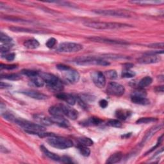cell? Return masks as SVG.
<instances>
[{
	"instance_id": "f907efd6",
	"label": "cell",
	"mask_w": 164,
	"mask_h": 164,
	"mask_svg": "<svg viewBox=\"0 0 164 164\" xmlns=\"http://www.w3.org/2000/svg\"><path fill=\"white\" fill-rule=\"evenodd\" d=\"M12 87V85H11L10 84L5 83V82H3V81H2V82H1V84H0V88H1L2 89L10 88V87Z\"/></svg>"
},
{
	"instance_id": "4fadbf2b",
	"label": "cell",
	"mask_w": 164,
	"mask_h": 164,
	"mask_svg": "<svg viewBox=\"0 0 164 164\" xmlns=\"http://www.w3.org/2000/svg\"><path fill=\"white\" fill-rule=\"evenodd\" d=\"M89 39L95 41V42H98V43H103L106 44H118V45H127L129 43H128L126 41L124 40H114L110 38H103V37H90Z\"/></svg>"
},
{
	"instance_id": "5b68a950",
	"label": "cell",
	"mask_w": 164,
	"mask_h": 164,
	"mask_svg": "<svg viewBox=\"0 0 164 164\" xmlns=\"http://www.w3.org/2000/svg\"><path fill=\"white\" fill-rule=\"evenodd\" d=\"M40 75L42 77L45 83H46V84L48 85V87L53 90L60 92L63 90V84L56 76L48 73H43L40 74Z\"/></svg>"
},
{
	"instance_id": "cb8c5ba5",
	"label": "cell",
	"mask_w": 164,
	"mask_h": 164,
	"mask_svg": "<svg viewBox=\"0 0 164 164\" xmlns=\"http://www.w3.org/2000/svg\"><path fill=\"white\" fill-rule=\"evenodd\" d=\"M122 158V154L121 152H117L114 154H112L110 157H109L106 161V163H109V164H112V163H116L121 160Z\"/></svg>"
},
{
	"instance_id": "4316f807",
	"label": "cell",
	"mask_w": 164,
	"mask_h": 164,
	"mask_svg": "<svg viewBox=\"0 0 164 164\" xmlns=\"http://www.w3.org/2000/svg\"><path fill=\"white\" fill-rule=\"evenodd\" d=\"M153 82V79L150 76H145L142 78L139 82V88L144 89L149 85H151Z\"/></svg>"
},
{
	"instance_id": "ffe728a7",
	"label": "cell",
	"mask_w": 164,
	"mask_h": 164,
	"mask_svg": "<svg viewBox=\"0 0 164 164\" xmlns=\"http://www.w3.org/2000/svg\"><path fill=\"white\" fill-rule=\"evenodd\" d=\"M40 150L44 154V155H46L49 158H50V159H51L54 161H61V158L59 155H57L55 153L49 151V150L48 149H46L44 146H40Z\"/></svg>"
},
{
	"instance_id": "c3c4849f",
	"label": "cell",
	"mask_w": 164,
	"mask_h": 164,
	"mask_svg": "<svg viewBox=\"0 0 164 164\" xmlns=\"http://www.w3.org/2000/svg\"><path fill=\"white\" fill-rule=\"evenodd\" d=\"M99 105L102 108H105L108 106V101L105 100H101L99 101Z\"/></svg>"
},
{
	"instance_id": "ee69618b",
	"label": "cell",
	"mask_w": 164,
	"mask_h": 164,
	"mask_svg": "<svg viewBox=\"0 0 164 164\" xmlns=\"http://www.w3.org/2000/svg\"><path fill=\"white\" fill-rule=\"evenodd\" d=\"M16 54L14 53H5V59L10 62L13 61L15 59Z\"/></svg>"
},
{
	"instance_id": "f5cc1de1",
	"label": "cell",
	"mask_w": 164,
	"mask_h": 164,
	"mask_svg": "<svg viewBox=\"0 0 164 164\" xmlns=\"http://www.w3.org/2000/svg\"><path fill=\"white\" fill-rule=\"evenodd\" d=\"M131 133H130L129 134H128V133H127V134H126V135H122V137H124V138H125V137H126V139H128V138H129V137H130V136L131 135Z\"/></svg>"
},
{
	"instance_id": "e575fe53",
	"label": "cell",
	"mask_w": 164,
	"mask_h": 164,
	"mask_svg": "<svg viewBox=\"0 0 164 164\" xmlns=\"http://www.w3.org/2000/svg\"><path fill=\"white\" fill-rule=\"evenodd\" d=\"M132 3L139 5H157L163 3V1H134L131 2Z\"/></svg>"
},
{
	"instance_id": "b9f144b4",
	"label": "cell",
	"mask_w": 164,
	"mask_h": 164,
	"mask_svg": "<svg viewBox=\"0 0 164 164\" xmlns=\"http://www.w3.org/2000/svg\"><path fill=\"white\" fill-rule=\"evenodd\" d=\"M82 100L85 101L86 103L88 102H93L95 100V98L89 95H81V96L79 97Z\"/></svg>"
},
{
	"instance_id": "1f68e13d",
	"label": "cell",
	"mask_w": 164,
	"mask_h": 164,
	"mask_svg": "<svg viewBox=\"0 0 164 164\" xmlns=\"http://www.w3.org/2000/svg\"><path fill=\"white\" fill-rule=\"evenodd\" d=\"M135 73L131 70L130 68H125V69L122 72V77L125 78H131L135 76Z\"/></svg>"
},
{
	"instance_id": "f35d334b",
	"label": "cell",
	"mask_w": 164,
	"mask_h": 164,
	"mask_svg": "<svg viewBox=\"0 0 164 164\" xmlns=\"http://www.w3.org/2000/svg\"><path fill=\"white\" fill-rule=\"evenodd\" d=\"M57 39L54 38L53 37H51L50 38H49L47 42L46 43V46L49 48V49H51L53 48H54V46H55V45L57 44Z\"/></svg>"
},
{
	"instance_id": "ac0fdd59",
	"label": "cell",
	"mask_w": 164,
	"mask_h": 164,
	"mask_svg": "<svg viewBox=\"0 0 164 164\" xmlns=\"http://www.w3.org/2000/svg\"><path fill=\"white\" fill-rule=\"evenodd\" d=\"M102 122L103 120H101L100 118L96 117H92L84 120L83 122H81V125L85 126H98L101 125Z\"/></svg>"
},
{
	"instance_id": "836d02e7",
	"label": "cell",
	"mask_w": 164,
	"mask_h": 164,
	"mask_svg": "<svg viewBox=\"0 0 164 164\" xmlns=\"http://www.w3.org/2000/svg\"><path fill=\"white\" fill-rule=\"evenodd\" d=\"M0 40H1V43L3 44H11L13 42V39L10 37L2 32H1Z\"/></svg>"
},
{
	"instance_id": "d590c367",
	"label": "cell",
	"mask_w": 164,
	"mask_h": 164,
	"mask_svg": "<svg viewBox=\"0 0 164 164\" xmlns=\"http://www.w3.org/2000/svg\"><path fill=\"white\" fill-rule=\"evenodd\" d=\"M78 142L80 144L86 146H91L93 145L94 142L90 138L88 137H81L78 139Z\"/></svg>"
},
{
	"instance_id": "9a60e30c",
	"label": "cell",
	"mask_w": 164,
	"mask_h": 164,
	"mask_svg": "<svg viewBox=\"0 0 164 164\" xmlns=\"http://www.w3.org/2000/svg\"><path fill=\"white\" fill-rule=\"evenodd\" d=\"M56 97L58 99L66 102L69 105H74L76 103V98L69 94L60 92L56 94Z\"/></svg>"
},
{
	"instance_id": "9c48e42d",
	"label": "cell",
	"mask_w": 164,
	"mask_h": 164,
	"mask_svg": "<svg viewBox=\"0 0 164 164\" xmlns=\"http://www.w3.org/2000/svg\"><path fill=\"white\" fill-rule=\"evenodd\" d=\"M106 91L110 95H115V96H121L125 94V88L121 84L113 81L108 84Z\"/></svg>"
},
{
	"instance_id": "d6986e66",
	"label": "cell",
	"mask_w": 164,
	"mask_h": 164,
	"mask_svg": "<svg viewBox=\"0 0 164 164\" xmlns=\"http://www.w3.org/2000/svg\"><path fill=\"white\" fill-rule=\"evenodd\" d=\"M131 115V112L128 110H123V109H119L115 112V117L119 120H125L129 118Z\"/></svg>"
},
{
	"instance_id": "681fc988",
	"label": "cell",
	"mask_w": 164,
	"mask_h": 164,
	"mask_svg": "<svg viewBox=\"0 0 164 164\" xmlns=\"http://www.w3.org/2000/svg\"><path fill=\"white\" fill-rule=\"evenodd\" d=\"M61 161H63L64 163H73L71 159L70 158H69L68 156H64L63 157L61 158Z\"/></svg>"
},
{
	"instance_id": "ab89813d",
	"label": "cell",
	"mask_w": 164,
	"mask_h": 164,
	"mask_svg": "<svg viewBox=\"0 0 164 164\" xmlns=\"http://www.w3.org/2000/svg\"><path fill=\"white\" fill-rule=\"evenodd\" d=\"M13 46V44L12 43L11 44H3L1 46V53L2 54L3 53H7V52H8L10 49L12 48V46Z\"/></svg>"
},
{
	"instance_id": "484cf974",
	"label": "cell",
	"mask_w": 164,
	"mask_h": 164,
	"mask_svg": "<svg viewBox=\"0 0 164 164\" xmlns=\"http://www.w3.org/2000/svg\"><path fill=\"white\" fill-rule=\"evenodd\" d=\"M48 112L51 115V116H64L60 105L51 106L49 108Z\"/></svg>"
},
{
	"instance_id": "30bf717a",
	"label": "cell",
	"mask_w": 164,
	"mask_h": 164,
	"mask_svg": "<svg viewBox=\"0 0 164 164\" xmlns=\"http://www.w3.org/2000/svg\"><path fill=\"white\" fill-rule=\"evenodd\" d=\"M91 78L94 85L98 88L102 89L106 85V78L101 71H93L91 73Z\"/></svg>"
},
{
	"instance_id": "7bdbcfd3",
	"label": "cell",
	"mask_w": 164,
	"mask_h": 164,
	"mask_svg": "<svg viewBox=\"0 0 164 164\" xmlns=\"http://www.w3.org/2000/svg\"><path fill=\"white\" fill-rule=\"evenodd\" d=\"M106 74L108 78L114 79L117 77V73L115 70H109L106 72Z\"/></svg>"
},
{
	"instance_id": "8992f818",
	"label": "cell",
	"mask_w": 164,
	"mask_h": 164,
	"mask_svg": "<svg viewBox=\"0 0 164 164\" xmlns=\"http://www.w3.org/2000/svg\"><path fill=\"white\" fill-rule=\"evenodd\" d=\"M74 62L80 65H96L107 66L110 64V62L105 60L101 57H81L76 59Z\"/></svg>"
},
{
	"instance_id": "7dc6e473",
	"label": "cell",
	"mask_w": 164,
	"mask_h": 164,
	"mask_svg": "<svg viewBox=\"0 0 164 164\" xmlns=\"http://www.w3.org/2000/svg\"><path fill=\"white\" fill-rule=\"evenodd\" d=\"M148 47L149 48H161L163 49V43H154V44H151L148 45Z\"/></svg>"
},
{
	"instance_id": "60d3db41",
	"label": "cell",
	"mask_w": 164,
	"mask_h": 164,
	"mask_svg": "<svg viewBox=\"0 0 164 164\" xmlns=\"http://www.w3.org/2000/svg\"><path fill=\"white\" fill-rule=\"evenodd\" d=\"M2 115L5 119L11 122H15L16 119V117L10 112H5L3 114H2Z\"/></svg>"
},
{
	"instance_id": "2e32d148",
	"label": "cell",
	"mask_w": 164,
	"mask_h": 164,
	"mask_svg": "<svg viewBox=\"0 0 164 164\" xmlns=\"http://www.w3.org/2000/svg\"><path fill=\"white\" fill-rule=\"evenodd\" d=\"M50 119L53 124H56L60 127L63 128H68L69 127L70 124L69 122L68 121L64 116H52L50 117Z\"/></svg>"
},
{
	"instance_id": "d4e9b609",
	"label": "cell",
	"mask_w": 164,
	"mask_h": 164,
	"mask_svg": "<svg viewBox=\"0 0 164 164\" xmlns=\"http://www.w3.org/2000/svg\"><path fill=\"white\" fill-rule=\"evenodd\" d=\"M9 30H10L12 32H23V33H40L39 31L34 30L29 28H22V27H16V26H12L10 27Z\"/></svg>"
},
{
	"instance_id": "5bb4252c",
	"label": "cell",
	"mask_w": 164,
	"mask_h": 164,
	"mask_svg": "<svg viewBox=\"0 0 164 164\" xmlns=\"http://www.w3.org/2000/svg\"><path fill=\"white\" fill-rule=\"evenodd\" d=\"M21 93L27 95V96H28L31 98L37 100H46L48 98L47 95L34 90H24L21 91Z\"/></svg>"
},
{
	"instance_id": "7402d4cb",
	"label": "cell",
	"mask_w": 164,
	"mask_h": 164,
	"mask_svg": "<svg viewBox=\"0 0 164 164\" xmlns=\"http://www.w3.org/2000/svg\"><path fill=\"white\" fill-rule=\"evenodd\" d=\"M24 46L26 48H28L30 49H37V48L39 47L40 43L35 38H32V39H28L25 40L23 43Z\"/></svg>"
},
{
	"instance_id": "7c38bea8",
	"label": "cell",
	"mask_w": 164,
	"mask_h": 164,
	"mask_svg": "<svg viewBox=\"0 0 164 164\" xmlns=\"http://www.w3.org/2000/svg\"><path fill=\"white\" fill-rule=\"evenodd\" d=\"M60 107L61 108L63 115L67 116L68 118L72 120H75L78 117V112L75 110L74 108L65 105H60Z\"/></svg>"
},
{
	"instance_id": "f546056e",
	"label": "cell",
	"mask_w": 164,
	"mask_h": 164,
	"mask_svg": "<svg viewBox=\"0 0 164 164\" xmlns=\"http://www.w3.org/2000/svg\"><path fill=\"white\" fill-rule=\"evenodd\" d=\"M156 121H157V119L155 117H142L136 120V124H148Z\"/></svg>"
},
{
	"instance_id": "74e56055",
	"label": "cell",
	"mask_w": 164,
	"mask_h": 164,
	"mask_svg": "<svg viewBox=\"0 0 164 164\" xmlns=\"http://www.w3.org/2000/svg\"><path fill=\"white\" fill-rule=\"evenodd\" d=\"M18 65L17 64H1L0 65V69H6V70H13L17 69Z\"/></svg>"
},
{
	"instance_id": "ba28073f",
	"label": "cell",
	"mask_w": 164,
	"mask_h": 164,
	"mask_svg": "<svg viewBox=\"0 0 164 164\" xmlns=\"http://www.w3.org/2000/svg\"><path fill=\"white\" fill-rule=\"evenodd\" d=\"M83 46L80 44L65 42L59 44L57 51L62 53H76L83 49Z\"/></svg>"
},
{
	"instance_id": "44dd1931",
	"label": "cell",
	"mask_w": 164,
	"mask_h": 164,
	"mask_svg": "<svg viewBox=\"0 0 164 164\" xmlns=\"http://www.w3.org/2000/svg\"><path fill=\"white\" fill-rule=\"evenodd\" d=\"M34 119L35 120L38 122L40 124L46 126H50L53 125V123L50 119V118L44 116V115L41 114H36L34 115Z\"/></svg>"
},
{
	"instance_id": "8d00e7d4",
	"label": "cell",
	"mask_w": 164,
	"mask_h": 164,
	"mask_svg": "<svg viewBox=\"0 0 164 164\" xmlns=\"http://www.w3.org/2000/svg\"><path fill=\"white\" fill-rule=\"evenodd\" d=\"M2 78H5L8 80H19L21 79V76L18 74H15V73H12V74H7L5 75H2L1 76Z\"/></svg>"
},
{
	"instance_id": "603a6c76",
	"label": "cell",
	"mask_w": 164,
	"mask_h": 164,
	"mask_svg": "<svg viewBox=\"0 0 164 164\" xmlns=\"http://www.w3.org/2000/svg\"><path fill=\"white\" fill-rule=\"evenodd\" d=\"M161 126H162L161 125H160V126H156V127L153 128L151 130H150L149 131V132L146 133V135H145V136L143 138V140H142V141L141 142V146L144 145L145 143H146V142H147V141L150 139V138L152 137L153 135H155L156 131H158L159 130L161 129Z\"/></svg>"
},
{
	"instance_id": "e0dca14e",
	"label": "cell",
	"mask_w": 164,
	"mask_h": 164,
	"mask_svg": "<svg viewBox=\"0 0 164 164\" xmlns=\"http://www.w3.org/2000/svg\"><path fill=\"white\" fill-rule=\"evenodd\" d=\"M131 101L135 104L140 105H147L150 103L149 100L146 98V96L135 94L133 93L131 95Z\"/></svg>"
},
{
	"instance_id": "f6af8a7d",
	"label": "cell",
	"mask_w": 164,
	"mask_h": 164,
	"mask_svg": "<svg viewBox=\"0 0 164 164\" xmlns=\"http://www.w3.org/2000/svg\"><path fill=\"white\" fill-rule=\"evenodd\" d=\"M5 20H8L10 21H15V22H19V23H28V21L23 20L22 19L19 18H11V17H5L4 18Z\"/></svg>"
},
{
	"instance_id": "816d5d0a",
	"label": "cell",
	"mask_w": 164,
	"mask_h": 164,
	"mask_svg": "<svg viewBox=\"0 0 164 164\" xmlns=\"http://www.w3.org/2000/svg\"><path fill=\"white\" fill-rule=\"evenodd\" d=\"M156 90H157V92H163V86H160V87H157Z\"/></svg>"
},
{
	"instance_id": "f1b7e54d",
	"label": "cell",
	"mask_w": 164,
	"mask_h": 164,
	"mask_svg": "<svg viewBox=\"0 0 164 164\" xmlns=\"http://www.w3.org/2000/svg\"><path fill=\"white\" fill-rule=\"evenodd\" d=\"M77 148L78 149L79 152L80 153V154L82 156H84L85 157H87V156H89L90 155V150L87 147V146L79 144L78 145V146H77Z\"/></svg>"
},
{
	"instance_id": "277c9868",
	"label": "cell",
	"mask_w": 164,
	"mask_h": 164,
	"mask_svg": "<svg viewBox=\"0 0 164 164\" xmlns=\"http://www.w3.org/2000/svg\"><path fill=\"white\" fill-rule=\"evenodd\" d=\"M47 138L46 142L49 145L59 149H66L73 146V141L67 138L61 137L56 135L49 136Z\"/></svg>"
},
{
	"instance_id": "bcb514c9",
	"label": "cell",
	"mask_w": 164,
	"mask_h": 164,
	"mask_svg": "<svg viewBox=\"0 0 164 164\" xmlns=\"http://www.w3.org/2000/svg\"><path fill=\"white\" fill-rule=\"evenodd\" d=\"M162 138H163V135H161V136H160V137L158 139V142L156 143V144L153 147H152L151 149H150L149 150V151H148L147 153H146V155H145V156L146 155H147V154H149V153H151V152H152V151H154V150L156 148V147H158L159 146H160V144H161V141H162Z\"/></svg>"
},
{
	"instance_id": "8fae6325",
	"label": "cell",
	"mask_w": 164,
	"mask_h": 164,
	"mask_svg": "<svg viewBox=\"0 0 164 164\" xmlns=\"http://www.w3.org/2000/svg\"><path fill=\"white\" fill-rule=\"evenodd\" d=\"M161 61V58L156 54L145 53L144 55L139 58L137 62L141 64H156Z\"/></svg>"
},
{
	"instance_id": "3957f363",
	"label": "cell",
	"mask_w": 164,
	"mask_h": 164,
	"mask_svg": "<svg viewBox=\"0 0 164 164\" xmlns=\"http://www.w3.org/2000/svg\"><path fill=\"white\" fill-rule=\"evenodd\" d=\"M57 68L61 72L64 78L70 83L75 84L79 81L80 75L74 69L64 64H59L57 65Z\"/></svg>"
},
{
	"instance_id": "7a4b0ae2",
	"label": "cell",
	"mask_w": 164,
	"mask_h": 164,
	"mask_svg": "<svg viewBox=\"0 0 164 164\" xmlns=\"http://www.w3.org/2000/svg\"><path fill=\"white\" fill-rule=\"evenodd\" d=\"M14 122H16L17 125L21 126L26 132L29 134L37 135L38 136H40L41 133L46 131V128L44 126L22 119L16 118Z\"/></svg>"
},
{
	"instance_id": "d6a6232c",
	"label": "cell",
	"mask_w": 164,
	"mask_h": 164,
	"mask_svg": "<svg viewBox=\"0 0 164 164\" xmlns=\"http://www.w3.org/2000/svg\"><path fill=\"white\" fill-rule=\"evenodd\" d=\"M21 73L23 75L28 76L30 78H33V77L37 76L40 74L37 71H33V70H30V69H23L21 71Z\"/></svg>"
},
{
	"instance_id": "4dcf8cb0",
	"label": "cell",
	"mask_w": 164,
	"mask_h": 164,
	"mask_svg": "<svg viewBox=\"0 0 164 164\" xmlns=\"http://www.w3.org/2000/svg\"><path fill=\"white\" fill-rule=\"evenodd\" d=\"M107 125L110 126V127H113V128H121L122 125L121 122L120 121V120L119 119H110L107 122Z\"/></svg>"
},
{
	"instance_id": "52a82bcc",
	"label": "cell",
	"mask_w": 164,
	"mask_h": 164,
	"mask_svg": "<svg viewBox=\"0 0 164 164\" xmlns=\"http://www.w3.org/2000/svg\"><path fill=\"white\" fill-rule=\"evenodd\" d=\"M94 12L98 14L103 16H109L118 18H130L131 15L130 12L125 10H94Z\"/></svg>"
},
{
	"instance_id": "83f0119b",
	"label": "cell",
	"mask_w": 164,
	"mask_h": 164,
	"mask_svg": "<svg viewBox=\"0 0 164 164\" xmlns=\"http://www.w3.org/2000/svg\"><path fill=\"white\" fill-rule=\"evenodd\" d=\"M32 83L37 87H42L44 86L45 82L42 78V77L40 76V75H38L37 76H35L33 78H30Z\"/></svg>"
},
{
	"instance_id": "6da1fadb",
	"label": "cell",
	"mask_w": 164,
	"mask_h": 164,
	"mask_svg": "<svg viewBox=\"0 0 164 164\" xmlns=\"http://www.w3.org/2000/svg\"><path fill=\"white\" fill-rule=\"evenodd\" d=\"M84 24L89 28L97 30H118L132 27V26L125 23L101 21H86Z\"/></svg>"
}]
</instances>
